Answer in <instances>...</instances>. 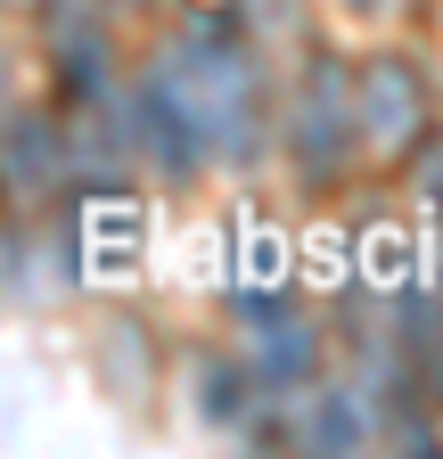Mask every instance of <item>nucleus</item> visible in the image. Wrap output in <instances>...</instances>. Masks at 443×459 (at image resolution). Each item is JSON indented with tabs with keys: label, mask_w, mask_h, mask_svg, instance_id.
Returning a JSON list of instances; mask_svg holds the SVG:
<instances>
[{
	"label": "nucleus",
	"mask_w": 443,
	"mask_h": 459,
	"mask_svg": "<svg viewBox=\"0 0 443 459\" xmlns=\"http://www.w3.org/2000/svg\"><path fill=\"white\" fill-rule=\"evenodd\" d=\"M124 140L164 172V181H181V172H197L205 164V140H197V115H189V99H181V82L164 74V57L132 82V124H124Z\"/></svg>",
	"instance_id": "obj_3"
},
{
	"label": "nucleus",
	"mask_w": 443,
	"mask_h": 459,
	"mask_svg": "<svg viewBox=\"0 0 443 459\" xmlns=\"http://www.w3.org/2000/svg\"><path fill=\"white\" fill-rule=\"evenodd\" d=\"M304 443L312 451H361L369 443V402L353 385H320L312 411H304Z\"/></svg>",
	"instance_id": "obj_7"
},
{
	"label": "nucleus",
	"mask_w": 443,
	"mask_h": 459,
	"mask_svg": "<svg viewBox=\"0 0 443 459\" xmlns=\"http://www.w3.org/2000/svg\"><path fill=\"white\" fill-rule=\"evenodd\" d=\"M164 74L181 82V99L197 115V140H205L213 164L255 156V140H263V82H255V57H247V41L230 25L222 17L189 25L173 49H164Z\"/></svg>",
	"instance_id": "obj_1"
},
{
	"label": "nucleus",
	"mask_w": 443,
	"mask_h": 459,
	"mask_svg": "<svg viewBox=\"0 0 443 459\" xmlns=\"http://www.w3.org/2000/svg\"><path fill=\"white\" fill-rule=\"evenodd\" d=\"M312 361H320V336H312L296 312L255 320V385H263V394H296V385L312 377Z\"/></svg>",
	"instance_id": "obj_6"
},
{
	"label": "nucleus",
	"mask_w": 443,
	"mask_h": 459,
	"mask_svg": "<svg viewBox=\"0 0 443 459\" xmlns=\"http://www.w3.org/2000/svg\"><path fill=\"white\" fill-rule=\"evenodd\" d=\"M58 164H66V132L58 124H49V115H0V181H9V189H49V181H58Z\"/></svg>",
	"instance_id": "obj_5"
},
{
	"label": "nucleus",
	"mask_w": 443,
	"mask_h": 459,
	"mask_svg": "<svg viewBox=\"0 0 443 459\" xmlns=\"http://www.w3.org/2000/svg\"><path fill=\"white\" fill-rule=\"evenodd\" d=\"M107 9H140V0H107Z\"/></svg>",
	"instance_id": "obj_10"
},
{
	"label": "nucleus",
	"mask_w": 443,
	"mask_h": 459,
	"mask_svg": "<svg viewBox=\"0 0 443 459\" xmlns=\"http://www.w3.org/2000/svg\"><path fill=\"white\" fill-rule=\"evenodd\" d=\"M419 189H427V205H443V140L419 156Z\"/></svg>",
	"instance_id": "obj_9"
},
{
	"label": "nucleus",
	"mask_w": 443,
	"mask_h": 459,
	"mask_svg": "<svg viewBox=\"0 0 443 459\" xmlns=\"http://www.w3.org/2000/svg\"><path fill=\"white\" fill-rule=\"evenodd\" d=\"M353 124H361V140H378V148H411V140H419L427 99H419V74L403 66V57H369V74H361V91H353Z\"/></svg>",
	"instance_id": "obj_4"
},
{
	"label": "nucleus",
	"mask_w": 443,
	"mask_h": 459,
	"mask_svg": "<svg viewBox=\"0 0 443 459\" xmlns=\"http://www.w3.org/2000/svg\"><path fill=\"white\" fill-rule=\"evenodd\" d=\"M353 140H361V124H353V82H345L337 57H312V66H304V91L288 107V156H296V172H304V181H337V164L353 156Z\"/></svg>",
	"instance_id": "obj_2"
},
{
	"label": "nucleus",
	"mask_w": 443,
	"mask_h": 459,
	"mask_svg": "<svg viewBox=\"0 0 443 459\" xmlns=\"http://www.w3.org/2000/svg\"><path fill=\"white\" fill-rule=\"evenodd\" d=\"M197 411H205L213 427H239V419H247V377H239L230 361H205V369H197Z\"/></svg>",
	"instance_id": "obj_8"
},
{
	"label": "nucleus",
	"mask_w": 443,
	"mask_h": 459,
	"mask_svg": "<svg viewBox=\"0 0 443 459\" xmlns=\"http://www.w3.org/2000/svg\"><path fill=\"white\" fill-rule=\"evenodd\" d=\"M353 9H386V0H353Z\"/></svg>",
	"instance_id": "obj_11"
}]
</instances>
